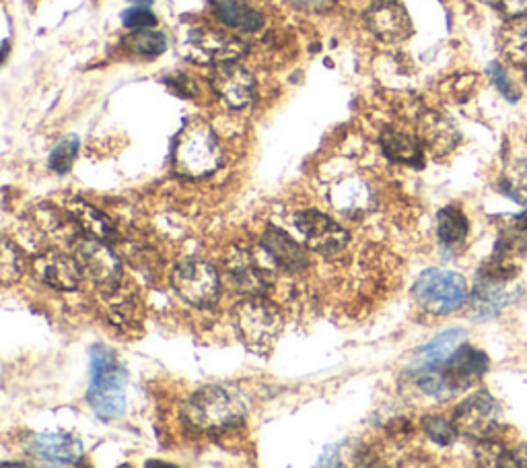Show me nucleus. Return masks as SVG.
<instances>
[{"mask_svg":"<svg viewBox=\"0 0 527 468\" xmlns=\"http://www.w3.org/2000/svg\"><path fill=\"white\" fill-rule=\"evenodd\" d=\"M295 223H297V229L301 231L305 244L313 252L324 254V256H334L348 246V231L322 211H315V209L301 211L297 213Z\"/></svg>","mask_w":527,"mask_h":468,"instance_id":"12","label":"nucleus"},{"mask_svg":"<svg viewBox=\"0 0 527 468\" xmlns=\"http://www.w3.org/2000/svg\"><path fill=\"white\" fill-rule=\"evenodd\" d=\"M423 429L427 436L439 444V446H449L453 444L455 436H458V429H455L453 421H447L445 417L441 415H431V417H425L423 419Z\"/></svg>","mask_w":527,"mask_h":468,"instance_id":"29","label":"nucleus"},{"mask_svg":"<svg viewBox=\"0 0 527 468\" xmlns=\"http://www.w3.org/2000/svg\"><path fill=\"white\" fill-rule=\"evenodd\" d=\"M171 285L184 302L196 308H208L219 302L221 277L213 264L200 258H186L175 264Z\"/></svg>","mask_w":527,"mask_h":468,"instance_id":"8","label":"nucleus"},{"mask_svg":"<svg viewBox=\"0 0 527 468\" xmlns=\"http://www.w3.org/2000/svg\"><path fill=\"white\" fill-rule=\"evenodd\" d=\"M416 304L431 314H451L468 299V287L462 275L443 269H429L412 287Z\"/></svg>","mask_w":527,"mask_h":468,"instance_id":"6","label":"nucleus"},{"mask_svg":"<svg viewBox=\"0 0 527 468\" xmlns=\"http://www.w3.org/2000/svg\"><path fill=\"white\" fill-rule=\"evenodd\" d=\"M379 141L383 155L394 163L420 167L425 161L423 141L414 135H408L404 130H385Z\"/></svg>","mask_w":527,"mask_h":468,"instance_id":"20","label":"nucleus"},{"mask_svg":"<svg viewBox=\"0 0 527 468\" xmlns=\"http://www.w3.org/2000/svg\"><path fill=\"white\" fill-rule=\"evenodd\" d=\"M330 205L348 217H359L373 207V194L363 180L342 178L328 192Z\"/></svg>","mask_w":527,"mask_h":468,"instance_id":"17","label":"nucleus"},{"mask_svg":"<svg viewBox=\"0 0 527 468\" xmlns=\"http://www.w3.org/2000/svg\"><path fill=\"white\" fill-rule=\"evenodd\" d=\"M215 11L217 17L231 29L254 33L264 25V17L243 0H217Z\"/></svg>","mask_w":527,"mask_h":468,"instance_id":"22","label":"nucleus"},{"mask_svg":"<svg viewBox=\"0 0 527 468\" xmlns=\"http://www.w3.org/2000/svg\"><path fill=\"white\" fill-rule=\"evenodd\" d=\"M278 269L280 266L262 244L260 248H233L227 260L229 281L239 293L248 297L268 291L276 281Z\"/></svg>","mask_w":527,"mask_h":468,"instance_id":"7","label":"nucleus"},{"mask_svg":"<svg viewBox=\"0 0 527 468\" xmlns=\"http://www.w3.org/2000/svg\"><path fill=\"white\" fill-rule=\"evenodd\" d=\"M0 271H3V281L7 285H11V283L21 279V273H23L21 252L11 242L3 244V254H0Z\"/></svg>","mask_w":527,"mask_h":468,"instance_id":"30","label":"nucleus"},{"mask_svg":"<svg viewBox=\"0 0 527 468\" xmlns=\"http://www.w3.org/2000/svg\"><path fill=\"white\" fill-rule=\"evenodd\" d=\"M486 73H488L490 81H493V83L497 85V89L503 93L505 99H509V102H517L519 95H521V93H519V87L509 79L507 71L503 69V66H501L499 62H493V64H490Z\"/></svg>","mask_w":527,"mask_h":468,"instance_id":"31","label":"nucleus"},{"mask_svg":"<svg viewBox=\"0 0 527 468\" xmlns=\"http://www.w3.org/2000/svg\"><path fill=\"white\" fill-rule=\"evenodd\" d=\"M501 52L511 64L527 69V15L509 19V23L503 27Z\"/></svg>","mask_w":527,"mask_h":468,"instance_id":"24","label":"nucleus"},{"mask_svg":"<svg viewBox=\"0 0 527 468\" xmlns=\"http://www.w3.org/2000/svg\"><path fill=\"white\" fill-rule=\"evenodd\" d=\"M77 260L83 273L103 293H116L122 283V262L118 256L97 238H85L77 244Z\"/></svg>","mask_w":527,"mask_h":468,"instance_id":"11","label":"nucleus"},{"mask_svg":"<svg viewBox=\"0 0 527 468\" xmlns=\"http://www.w3.org/2000/svg\"><path fill=\"white\" fill-rule=\"evenodd\" d=\"M33 273L38 279L56 291H75L81 283V262L58 250H50L35 258Z\"/></svg>","mask_w":527,"mask_h":468,"instance_id":"14","label":"nucleus"},{"mask_svg":"<svg viewBox=\"0 0 527 468\" xmlns=\"http://www.w3.org/2000/svg\"><path fill=\"white\" fill-rule=\"evenodd\" d=\"M513 452V466H527V446L521 448H511Z\"/></svg>","mask_w":527,"mask_h":468,"instance_id":"36","label":"nucleus"},{"mask_svg":"<svg viewBox=\"0 0 527 468\" xmlns=\"http://www.w3.org/2000/svg\"><path fill=\"white\" fill-rule=\"evenodd\" d=\"M499 190L519 205H527V163L511 161L499 180Z\"/></svg>","mask_w":527,"mask_h":468,"instance_id":"26","label":"nucleus"},{"mask_svg":"<svg viewBox=\"0 0 527 468\" xmlns=\"http://www.w3.org/2000/svg\"><path fill=\"white\" fill-rule=\"evenodd\" d=\"M453 425L466 438L476 442L490 440L501 429V407L486 390L474 392L455 409Z\"/></svg>","mask_w":527,"mask_h":468,"instance_id":"9","label":"nucleus"},{"mask_svg":"<svg viewBox=\"0 0 527 468\" xmlns=\"http://www.w3.org/2000/svg\"><path fill=\"white\" fill-rule=\"evenodd\" d=\"M379 3H385V0H379Z\"/></svg>","mask_w":527,"mask_h":468,"instance_id":"37","label":"nucleus"},{"mask_svg":"<svg viewBox=\"0 0 527 468\" xmlns=\"http://www.w3.org/2000/svg\"><path fill=\"white\" fill-rule=\"evenodd\" d=\"M367 27L377 40L385 44L404 42L412 33V21L408 13L394 0H385V3L371 7L367 13Z\"/></svg>","mask_w":527,"mask_h":468,"instance_id":"15","label":"nucleus"},{"mask_svg":"<svg viewBox=\"0 0 527 468\" xmlns=\"http://www.w3.org/2000/svg\"><path fill=\"white\" fill-rule=\"evenodd\" d=\"M77 153H79V139L77 137H66L64 141H60L56 145V149L52 151V155L48 159L50 170L54 174H66L70 167H73Z\"/></svg>","mask_w":527,"mask_h":468,"instance_id":"28","label":"nucleus"},{"mask_svg":"<svg viewBox=\"0 0 527 468\" xmlns=\"http://www.w3.org/2000/svg\"><path fill=\"white\" fill-rule=\"evenodd\" d=\"M262 246L274 258V262L280 266V269L295 273L307 266V254L303 246H299L283 229L268 227L262 238Z\"/></svg>","mask_w":527,"mask_h":468,"instance_id":"18","label":"nucleus"},{"mask_svg":"<svg viewBox=\"0 0 527 468\" xmlns=\"http://www.w3.org/2000/svg\"><path fill=\"white\" fill-rule=\"evenodd\" d=\"M122 21L128 29H147V27H155L157 25V17L143 7H134L124 11Z\"/></svg>","mask_w":527,"mask_h":468,"instance_id":"32","label":"nucleus"},{"mask_svg":"<svg viewBox=\"0 0 527 468\" xmlns=\"http://www.w3.org/2000/svg\"><path fill=\"white\" fill-rule=\"evenodd\" d=\"M420 141L433 151V155H447L460 143V132L441 114L429 112L420 118Z\"/></svg>","mask_w":527,"mask_h":468,"instance_id":"19","label":"nucleus"},{"mask_svg":"<svg viewBox=\"0 0 527 468\" xmlns=\"http://www.w3.org/2000/svg\"><path fill=\"white\" fill-rule=\"evenodd\" d=\"M70 215L75 217V221L81 225L87 236L97 238L101 242H110L116 238L114 223L103 213H99L95 207L87 205L85 200H77V203L70 207Z\"/></svg>","mask_w":527,"mask_h":468,"instance_id":"23","label":"nucleus"},{"mask_svg":"<svg viewBox=\"0 0 527 468\" xmlns=\"http://www.w3.org/2000/svg\"><path fill=\"white\" fill-rule=\"evenodd\" d=\"M221 163L223 153L213 128L202 120L188 122L173 149L175 170L190 180H204L217 174Z\"/></svg>","mask_w":527,"mask_h":468,"instance_id":"3","label":"nucleus"},{"mask_svg":"<svg viewBox=\"0 0 527 468\" xmlns=\"http://www.w3.org/2000/svg\"><path fill=\"white\" fill-rule=\"evenodd\" d=\"M126 382V370L118 355L108 347H93L87 403L101 421H114L124 415Z\"/></svg>","mask_w":527,"mask_h":468,"instance_id":"2","label":"nucleus"},{"mask_svg":"<svg viewBox=\"0 0 527 468\" xmlns=\"http://www.w3.org/2000/svg\"><path fill=\"white\" fill-rule=\"evenodd\" d=\"M29 452L48 464H79L85 456L83 444L68 433H38L29 442Z\"/></svg>","mask_w":527,"mask_h":468,"instance_id":"16","label":"nucleus"},{"mask_svg":"<svg viewBox=\"0 0 527 468\" xmlns=\"http://www.w3.org/2000/svg\"><path fill=\"white\" fill-rule=\"evenodd\" d=\"M293 3L301 9H309V11H322L326 9L332 0H293Z\"/></svg>","mask_w":527,"mask_h":468,"instance_id":"34","label":"nucleus"},{"mask_svg":"<svg viewBox=\"0 0 527 468\" xmlns=\"http://www.w3.org/2000/svg\"><path fill=\"white\" fill-rule=\"evenodd\" d=\"M213 89L221 102L231 110L248 108L256 97V79L237 62H223L215 66Z\"/></svg>","mask_w":527,"mask_h":468,"instance_id":"13","label":"nucleus"},{"mask_svg":"<svg viewBox=\"0 0 527 468\" xmlns=\"http://www.w3.org/2000/svg\"><path fill=\"white\" fill-rule=\"evenodd\" d=\"M511 227L519 233V236H521L523 240H527V211H523L519 217H515Z\"/></svg>","mask_w":527,"mask_h":468,"instance_id":"35","label":"nucleus"},{"mask_svg":"<svg viewBox=\"0 0 527 468\" xmlns=\"http://www.w3.org/2000/svg\"><path fill=\"white\" fill-rule=\"evenodd\" d=\"M241 400L223 386L196 390L184 405V419L198 431H225L243 421Z\"/></svg>","mask_w":527,"mask_h":468,"instance_id":"4","label":"nucleus"},{"mask_svg":"<svg viewBox=\"0 0 527 468\" xmlns=\"http://www.w3.org/2000/svg\"><path fill=\"white\" fill-rule=\"evenodd\" d=\"M470 223L458 207H445L437 215V236L445 248H458L466 242Z\"/></svg>","mask_w":527,"mask_h":468,"instance_id":"25","label":"nucleus"},{"mask_svg":"<svg viewBox=\"0 0 527 468\" xmlns=\"http://www.w3.org/2000/svg\"><path fill=\"white\" fill-rule=\"evenodd\" d=\"M128 50L140 56H159L167 50V40L161 31L147 27V29H132L130 36L124 40Z\"/></svg>","mask_w":527,"mask_h":468,"instance_id":"27","label":"nucleus"},{"mask_svg":"<svg viewBox=\"0 0 527 468\" xmlns=\"http://www.w3.org/2000/svg\"><path fill=\"white\" fill-rule=\"evenodd\" d=\"M525 77H527V69H525Z\"/></svg>","mask_w":527,"mask_h":468,"instance_id":"38","label":"nucleus"},{"mask_svg":"<svg viewBox=\"0 0 527 468\" xmlns=\"http://www.w3.org/2000/svg\"><path fill=\"white\" fill-rule=\"evenodd\" d=\"M233 322L241 341L258 353L270 349L278 339L280 330H283V316L262 295L239 302L233 310Z\"/></svg>","mask_w":527,"mask_h":468,"instance_id":"5","label":"nucleus"},{"mask_svg":"<svg viewBox=\"0 0 527 468\" xmlns=\"http://www.w3.org/2000/svg\"><path fill=\"white\" fill-rule=\"evenodd\" d=\"M488 3L507 19H517L527 15V0H488Z\"/></svg>","mask_w":527,"mask_h":468,"instance_id":"33","label":"nucleus"},{"mask_svg":"<svg viewBox=\"0 0 527 468\" xmlns=\"http://www.w3.org/2000/svg\"><path fill=\"white\" fill-rule=\"evenodd\" d=\"M464 339H466L464 330H447V332L439 334L435 341H431L427 347L418 351V355L412 363L414 372L431 370V367L441 365L443 361H447L455 351L464 345Z\"/></svg>","mask_w":527,"mask_h":468,"instance_id":"21","label":"nucleus"},{"mask_svg":"<svg viewBox=\"0 0 527 468\" xmlns=\"http://www.w3.org/2000/svg\"><path fill=\"white\" fill-rule=\"evenodd\" d=\"M184 52L198 64L237 62L245 54V44L221 29L198 27L188 33Z\"/></svg>","mask_w":527,"mask_h":468,"instance_id":"10","label":"nucleus"},{"mask_svg":"<svg viewBox=\"0 0 527 468\" xmlns=\"http://www.w3.org/2000/svg\"><path fill=\"white\" fill-rule=\"evenodd\" d=\"M488 370V357L480 349L462 345L447 361L431 370H420L416 384L425 394L437 400H449L458 392L476 384Z\"/></svg>","mask_w":527,"mask_h":468,"instance_id":"1","label":"nucleus"}]
</instances>
